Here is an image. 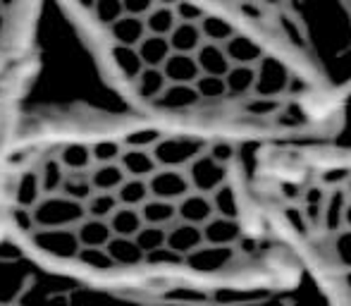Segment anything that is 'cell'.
<instances>
[{
  "label": "cell",
  "mask_w": 351,
  "mask_h": 306,
  "mask_svg": "<svg viewBox=\"0 0 351 306\" xmlns=\"http://www.w3.org/2000/svg\"><path fill=\"white\" fill-rule=\"evenodd\" d=\"M289 70L285 62L278 58L263 56L256 62V84L254 93L263 98H280V93H287V84H289Z\"/></svg>",
  "instance_id": "obj_3"
},
{
  "label": "cell",
  "mask_w": 351,
  "mask_h": 306,
  "mask_svg": "<svg viewBox=\"0 0 351 306\" xmlns=\"http://www.w3.org/2000/svg\"><path fill=\"white\" fill-rule=\"evenodd\" d=\"M347 194H349V199H351V177H349V182H347Z\"/></svg>",
  "instance_id": "obj_17"
},
{
  "label": "cell",
  "mask_w": 351,
  "mask_h": 306,
  "mask_svg": "<svg viewBox=\"0 0 351 306\" xmlns=\"http://www.w3.org/2000/svg\"><path fill=\"white\" fill-rule=\"evenodd\" d=\"M330 251H332L335 268H339L342 278L351 273V230H339L337 235H332Z\"/></svg>",
  "instance_id": "obj_10"
},
{
  "label": "cell",
  "mask_w": 351,
  "mask_h": 306,
  "mask_svg": "<svg viewBox=\"0 0 351 306\" xmlns=\"http://www.w3.org/2000/svg\"><path fill=\"white\" fill-rule=\"evenodd\" d=\"M246 113L249 115H275L280 113V98H263V96H249L246 101Z\"/></svg>",
  "instance_id": "obj_12"
},
{
  "label": "cell",
  "mask_w": 351,
  "mask_h": 306,
  "mask_svg": "<svg viewBox=\"0 0 351 306\" xmlns=\"http://www.w3.org/2000/svg\"><path fill=\"white\" fill-rule=\"evenodd\" d=\"M0 306H19V304H0Z\"/></svg>",
  "instance_id": "obj_18"
},
{
  "label": "cell",
  "mask_w": 351,
  "mask_h": 306,
  "mask_svg": "<svg viewBox=\"0 0 351 306\" xmlns=\"http://www.w3.org/2000/svg\"><path fill=\"white\" fill-rule=\"evenodd\" d=\"M208 141L130 113L62 108L0 130V244L93 290L175 287L234 268L182 215Z\"/></svg>",
  "instance_id": "obj_1"
},
{
  "label": "cell",
  "mask_w": 351,
  "mask_h": 306,
  "mask_svg": "<svg viewBox=\"0 0 351 306\" xmlns=\"http://www.w3.org/2000/svg\"><path fill=\"white\" fill-rule=\"evenodd\" d=\"M201 29H204V36H206V41H210V43H225L230 36H234V32L237 29L232 27L230 22H227L225 17H220V14H206L204 19H201Z\"/></svg>",
  "instance_id": "obj_11"
},
{
  "label": "cell",
  "mask_w": 351,
  "mask_h": 306,
  "mask_svg": "<svg viewBox=\"0 0 351 306\" xmlns=\"http://www.w3.org/2000/svg\"><path fill=\"white\" fill-rule=\"evenodd\" d=\"M46 0H0V93L27 77Z\"/></svg>",
  "instance_id": "obj_2"
},
{
  "label": "cell",
  "mask_w": 351,
  "mask_h": 306,
  "mask_svg": "<svg viewBox=\"0 0 351 306\" xmlns=\"http://www.w3.org/2000/svg\"><path fill=\"white\" fill-rule=\"evenodd\" d=\"M256 84V65H232L225 75L227 98H249Z\"/></svg>",
  "instance_id": "obj_8"
},
{
  "label": "cell",
  "mask_w": 351,
  "mask_h": 306,
  "mask_svg": "<svg viewBox=\"0 0 351 306\" xmlns=\"http://www.w3.org/2000/svg\"><path fill=\"white\" fill-rule=\"evenodd\" d=\"M220 3H232V0H220Z\"/></svg>",
  "instance_id": "obj_19"
},
{
  "label": "cell",
  "mask_w": 351,
  "mask_h": 306,
  "mask_svg": "<svg viewBox=\"0 0 351 306\" xmlns=\"http://www.w3.org/2000/svg\"><path fill=\"white\" fill-rule=\"evenodd\" d=\"M213 206H215V213L222 215V218L239 220V199H237V189L230 182H225V185L213 191Z\"/></svg>",
  "instance_id": "obj_9"
},
{
  "label": "cell",
  "mask_w": 351,
  "mask_h": 306,
  "mask_svg": "<svg viewBox=\"0 0 351 306\" xmlns=\"http://www.w3.org/2000/svg\"><path fill=\"white\" fill-rule=\"evenodd\" d=\"M196 62H199L201 75L204 77L225 79L227 72L232 70V62H230V58H227L225 48H222L220 43H210V41H206L204 46H201V51L196 53Z\"/></svg>",
  "instance_id": "obj_6"
},
{
  "label": "cell",
  "mask_w": 351,
  "mask_h": 306,
  "mask_svg": "<svg viewBox=\"0 0 351 306\" xmlns=\"http://www.w3.org/2000/svg\"><path fill=\"white\" fill-rule=\"evenodd\" d=\"M222 48H225L232 65H256V62L265 56L263 48H261L254 38L239 32H234V36L227 38V41L222 43Z\"/></svg>",
  "instance_id": "obj_5"
},
{
  "label": "cell",
  "mask_w": 351,
  "mask_h": 306,
  "mask_svg": "<svg viewBox=\"0 0 351 306\" xmlns=\"http://www.w3.org/2000/svg\"><path fill=\"white\" fill-rule=\"evenodd\" d=\"M342 230H351V199L344 209V215H342Z\"/></svg>",
  "instance_id": "obj_16"
},
{
  "label": "cell",
  "mask_w": 351,
  "mask_h": 306,
  "mask_svg": "<svg viewBox=\"0 0 351 306\" xmlns=\"http://www.w3.org/2000/svg\"><path fill=\"white\" fill-rule=\"evenodd\" d=\"M208 153L215 158L217 163H222V165H230L237 149H234V144H232V141H210Z\"/></svg>",
  "instance_id": "obj_13"
},
{
  "label": "cell",
  "mask_w": 351,
  "mask_h": 306,
  "mask_svg": "<svg viewBox=\"0 0 351 306\" xmlns=\"http://www.w3.org/2000/svg\"><path fill=\"white\" fill-rule=\"evenodd\" d=\"M351 172L347 170H328L323 172V187H332V189H337L339 182H349Z\"/></svg>",
  "instance_id": "obj_14"
},
{
  "label": "cell",
  "mask_w": 351,
  "mask_h": 306,
  "mask_svg": "<svg viewBox=\"0 0 351 306\" xmlns=\"http://www.w3.org/2000/svg\"><path fill=\"white\" fill-rule=\"evenodd\" d=\"M189 172H191V182H194L196 191H201V194H213L217 187H222L227 182V165L217 163L208 153V149L204 153H199V156L191 161Z\"/></svg>",
  "instance_id": "obj_4"
},
{
  "label": "cell",
  "mask_w": 351,
  "mask_h": 306,
  "mask_svg": "<svg viewBox=\"0 0 351 306\" xmlns=\"http://www.w3.org/2000/svg\"><path fill=\"white\" fill-rule=\"evenodd\" d=\"M325 199H328V191H325L323 185L308 187V189H306V194H304L306 206H311V204H325Z\"/></svg>",
  "instance_id": "obj_15"
},
{
  "label": "cell",
  "mask_w": 351,
  "mask_h": 306,
  "mask_svg": "<svg viewBox=\"0 0 351 306\" xmlns=\"http://www.w3.org/2000/svg\"><path fill=\"white\" fill-rule=\"evenodd\" d=\"M349 204V194L347 189H342V187H337V189H332L328 194V199H325L323 204V228L328 232L330 237L337 235L339 230H342V215H344V209H347Z\"/></svg>",
  "instance_id": "obj_7"
},
{
  "label": "cell",
  "mask_w": 351,
  "mask_h": 306,
  "mask_svg": "<svg viewBox=\"0 0 351 306\" xmlns=\"http://www.w3.org/2000/svg\"><path fill=\"white\" fill-rule=\"evenodd\" d=\"M268 3H273V0H268Z\"/></svg>",
  "instance_id": "obj_20"
}]
</instances>
